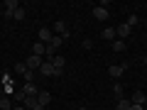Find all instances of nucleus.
Segmentation results:
<instances>
[{
	"label": "nucleus",
	"mask_w": 147,
	"mask_h": 110,
	"mask_svg": "<svg viewBox=\"0 0 147 110\" xmlns=\"http://www.w3.org/2000/svg\"><path fill=\"white\" fill-rule=\"evenodd\" d=\"M130 32H132V27L127 25V22H123V25H118V27H115V34H118V39H123V42H125L127 37H130Z\"/></svg>",
	"instance_id": "3"
},
{
	"label": "nucleus",
	"mask_w": 147,
	"mask_h": 110,
	"mask_svg": "<svg viewBox=\"0 0 147 110\" xmlns=\"http://www.w3.org/2000/svg\"><path fill=\"white\" fill-rule=\"evenodd\" d=\"M79 110H88V108H84V105H81V108H79Z\"/></svg>",
	"instance_id": "28"
},
{
	"label": "nucleus",
	"mask_w": 147,
	"mask_h": 110,
	"mask_svg": "<svg viewBox=\"0 0 147 110\" xmlns=\"http://www.w3.org/2000/svg\"><path fill=\"white\" fill-rule=\"evenodd\" d=\"M3 7H5V10H3V15H5L7 20H12V12H15L20 5H17L15 0H5V5H3Z\"/></svg>",
	"instance_id": "8"
},
{
	"label": "nucleus",
	"mask_w": 147,
	"mask_h": 110,
	"mask_svg": "<svg viewBox=\"0 0 147 110\" xmlns=\"http://www.w3.org/2000/svg\"><path fill=\"white\" fill-rule=\"evenodd\" d=\"M15 100H17V103H22V105H25L27 95H25V91H22V88H17V91H15Z\"/></svg>",
	"instance_id": "20"
},
{
	"label": "nucleus",
	"mask_w": 147,
	"mask_h": 110,
	"mask_svg": "<svg viewBox=\"0 0 147 110\" xmlns=\"http://www.w3.org/2000/svg\"><path fill=\"white\" fill-rule=\"evenodd\" d=\"M12 110H27V108H25V105H15V108H12Z\"/></svg>",
	"instance_id": "26"
},
{
	"label": "nucleus",
	"mask_w": 147,
	"mask_h": 110,
	"mask_svg": "<svg viewBox=\"0 0 147 110\" xmlns=\"http://www.w3.org/2000/svg\"><path fill=\"white\" fill-rule=\"evenodd\" d=\"M34 105H37V98H27V100H25V108H27V110H32Z\"/></svg>",
	"instance_id": "23"
},
{
	"label": "nucleus",
	"mask_w": 147,
	"mask_h": 110,
	"mask_svg": "<svg viewBox=\"0 0 147 110\" xmlns=\"http://www.w3.org/2000/svg\"><path fill=\"white\" fill-rule=\"evenodd\" d=\"M10 93H15V83H12V78L10 76H3V95H10Z\"/></svg>",
	"instance_id": "7"
},
{
	"label": "nucleus",
	"mask_w": 147,
	"mask_h": 110,
	"mask_svg": "<svg viewBox=\"0 0 147 110\" xmlns=\"http://www.w3.org/2000/svg\"><path fill=\"white\" fill-rule=\"evenodd\" d=\"M52 37H54V32L49 30V27H42V30H39V42H42V44H49V42H52Z\"/></svg>",
	"instance_id": "9"
},
{
	"label": "nucleus",
	"mask_w": 147,
	"mask_h": 110,
	"mask_svg": "<svg viewBox=\"0 0 147 110\" xmlns=\"http://www.w3.org/2000/svg\"><path fill=\"white\" fill-rule=\"evenodd\" d=\"M81 47H84V49H93V42H91V39H84V44H81Z\"/></svg>",
	"instance_id": "25"
},
{
	"label": "nucleus",
	"mask_w": 147,
	"mask_h": 110,
	"mask_svg": "<svg viewBox=\"0 0 147 110\" xmlns=\"http://www.w3.org/2000/svg\"><path fill=\"white\" fill-rule=\"evenodd\" d=\"M100 37H103V39H118V34H115V27H105V30L100 32Z\"/></svg>",
	"instance_id": "14"
},
{
	"label": "nucleus",
	"mask_w": 147,
	"mask_h": 110,
	"mask_svg": "<svg viewBox=\"0 0 147 110\" xmlns=\"http://www.w3.org/2000/svg\"><path fill=\"white\" fill-rule=\"evenodd\" d=\"M137 22H140V20H137V15H130V17H127V25H130V27H135Z\"/></svg>",
	"instance_id": "24"
},
{
	"label": "nucleus",
	"mask_w": 147,
	"mask_h": 110,
	"mask_svg": "<svg viewBox=\"0 0 147 110\" xmlns=\"http://www.w3.org/2000/svg\"><path fill=\"white\" fill-rule=\"evenodd\" d=\"M52 66H54V68H59V71H64V66H66V59H64L61 54H57V56L52 59Z\"/></svg>",
	"instance_id": "13"
},
{
	"label": "nucleus",
	"mask_w": 147,
	"mask_h": 110,
	"mask_svg": "<svg viewBox=\"0 0 147 110\" xmlns=\"http://www.w3.org/2000/svg\"><path fill=\"white\" fill-rule=\"evenodd\" d=\"M25 71H27V64H25V61H22V64H15V73L25 76Z\"/></svg>",
	"instance_id": "22"
},
{
	"label": "nucleus",
	"mask_w": 147,
	"mask_h": 110,
	"mask_svg": "<svg viewBox=\"0 0 147 110\" xmlns=\"http://www.w3.org/2000/svg\"><path fill=\"white\" fill-rule=\"evenodd\" d=\"M0 110H12L10 98H7V95H3V93H0Z\"/></svg>",
	"instance_id": "16"
},
{
	"label": "nucleus",
	"mask_w": 147,
	"mask_h": 110,
	"mask_svg": "<svg viewBox=\"0 0 147 110\" xmlns=\"http://www.w3.org/2000/svg\"><path fill=\"white\" fill-rule=\"evenodd\" d=\"M130 110H142V105H132V108Z\"/></svg>",
	"instance_id": "27"
},
{
	"label": "nucleus",
	"mask_w": 147,
	"mask_h": 110,
	"mask_svg": "<svg viewBox=\"0 0 147 110\" xmlns=\"http://www.w3.org/2000/svg\"><path fill=\"white\" fill-rule=\"evenodd\" d=\"M113 95H115L118 100H120V98H125V88H123L120 83H115V86H113Z\"/></svg>",
	"instance_id": "17"
},
{
	"label": "nucleus",
	"mask_w": 147,
	"mask_h": 110,
	"mask_svg": "<svg viewBox=\"0 0 147 110\" xmlns=\"http://www.w3.org/2000/svg\"><path fill=\"white\" fill-rule=\"evenodd\" d=\"M25 15H27V10H25V7H17V10L12 12V20H25Z\"/></svg>",
	"instance_id": "19"
},
{
	"label": "nucleus",
	"mask_w": 147,
	"mask_h": 110,
	"mask_svg": "<svg viewBox=\"0 0 147 110\" xmlns=\"http://www.w3.org/2000/svg\"><path fill=\"white\" fill-rule=\"evenodd\" d=\"M130 108H132L130 98H120V100H118V105H115V110H130Z\"/></svg>",
	"instance_id": "15"
},
{
	"label": "nucleus",
	"mask_w": 147,
	"mask_h": 110,
	"mask_svg": "<svg viewBox=\"0 0 147 110\" xmlns=\"http://www.w3.org/2000/svg\"><path fill=\"white\" fill-rule=\"evenodd\" d=\"M37 103L42 105V108H44V105H49V103H52V93H47V91H39V95H37Z\"/></svg>",
	"instance_id": "12"
},
{
	"label": "nucleus",
	"mask_w": 147,
	"mask_h": 110,
	"mask_svg": "<svg viewBox=\"0 0 147 110\" xmlns=\"http://www.w3.org/2000/svg\"><path fill=\"white\" fill-rule=\"evenodd\" d=\"M22 91H25L27 98H37V95H39V88H37L34 83H25V86H22Z\"/></svg>",
	"instance_id": "10"
},
{
	"label": "nucleus",
	"mask_w": 147,
	"mask_h": 110,
	"mask_svg": "<svg viewBox=\"0 0 147 110\" xmlns=\"http://www.w3.org/2000/svg\"><path fill=\"white\" fill-rule=\"evenodd\" d=\"M130 103H132V105H142V108H145V105H147V93H142V91H132Z\"/></svg>",
	"instance_id": "5"
},
{
	"label": "nucleus",
	"mask_w": 147,
	"mask_h": 110,
	"mask_svg": "<svg viewBox=\"0 0 147 110\" xmlns=\"http://www.w3.org/2000/svg\"><path fill=\"white\" fill-rule=\"evenodd\" d=\"M39 73H42V76H61L64 71H59V68H54V66H52V61H44L42 66H39Z\"/></svg>",
	"instance_id": "1"
},
{
	"label": "nucleus",
	"mask_w": 147,
	"mask_h": 110,
	"mask_svg": "<svg viewBox=\"0 0 147 110\" xmlns=\"http://www.w3.org/2000/svg\"><path fill=\"white\" fill-rule=\"evenodd\" d=\"M25 64H27V68H30V71H39V66L44 64V59H42V56H34V54H32V56L27 59Z\"/></svg>",
	"instance_id": "6"
},
{
	"label": "nucleus",
	"mask_w": 147,
	"mask_h": 110,
	"mask_svg": "<svg viewBox=\"0 0 147 110\" xmlns=\"http://www.w3.org/2000/svg\"><path fill=\"white\" fill-rule=\"evenodd\" d=\"M127 49V44L123 42V39H115V42H113V52H125Z\"/></svg>",
	"instance_id": "18"
},
{
	"label": "nucleus",
	"mask_w": 147,
	"mask_h": 110,
	"mask_svg": "<svg viewBox=\"0 0 147 110\" xmlns=\"http://www.w3.org/2000/svg\"><path fill=\"white\" fill-rule=\"evenodd\" d=\"M127 66H130V64H113V66L108 68V73H110V78H120L123 73L127 71Z\"/></svg>",
	"instance_id": "2"
},
{
	"label": "nucleus",
	"mask_w": 147,
	"mask_h": 110,
	"mask_svg": "<svg viewBox=\"0 0 147 110\" xmlns=\"http://www.w3.org/2000/svg\"><path fill=\"white\" fill-rule=\"evenodd\" d=\"M113 110H115V108H113Z\"/></svg>",
	"instance_id": "30"
},
{
	"label": "nucleus",
	"mask_w": 147,
	"mask_h": 110,
	"mask_svg": "<svg viewBox=\"0 0 147 110\" xmlns=\"http://www.w3.org/2000/svg\"><path fill=\"white\" fill-rule=\"evenodd\" d=\"M145 56H147V54H145Z\"/></svg>",
	"instance_id": "29"
},
{
	"label": "nucleus",
	"mask_w": 147,
	"mask_h": 110,
	"mask_svg": "<svg viewBox=\"0 0 147 110\" xmlns=\"http://www.w3.org/2000/svg\"><path fill=\"white\" fill-rule=\"evenodd\" d=\"M93 17H96L98 22H105V20H108V10H105L103 5H100V7H93Z\"/></svg>",
	"instance_id": "11"
},
{
	"label": "nucleus",
	"mask_w": 147,
	"mask_h": 110,
	"mask_svg": "<svg viewBox=\"0 0 147 110\" xmlns=\"http://www.w3.org/2000/svg\"><path fill=\"white\" fill-rule=\"evenodd\" d=\"M22 78H25V83H34V71H30V68H27Z\"/></svg>",
	"instance_id": "21"
},
{
	"label": "nucleus",
	"mask_w": 147,
	"mask_h": 110,
	"mask_svg": "<svg viewBox=\"0 0 147 110\" xmlns=\"http://www.w3.org/2000/svg\"><path fill=\"white\" fill-rule=\"evenodd\" d=\"M54 34H59V37H64V39H69V30H66V22L64 20H57L54 22Z\"/></svg>",
	"instance_id": "4"
}]
</instances>
